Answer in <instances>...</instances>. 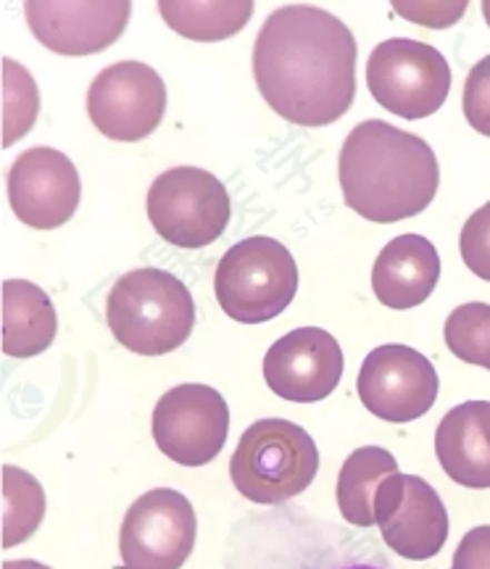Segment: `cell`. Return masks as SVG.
Masks as SVG:
<instances>
[{
    "instance_id": "19",
    "label": "cell",
    "mask_w": 490,
    "mask_h": 569,
    "mask_svg": "<svg viewBox=\"0 0 490 569\" xmlns=\"http://www.w3.org/2000/svg\"><path fill=\"white\" fill-rule=\"evenodd\" d=\"M59 330V317L40 284L30 280L3 282V353L32 359L48 351Z\"/></svg>"
},
{
    "instance_id": "9",
    "label": "cell",
    "mask_w": 490,
    "mask_h": 569,
    "mask_svg": "<svg viewBox=\"0 0 490 569\" xmlns=\"http://www.w3.org/2000/svg\"><path fill=\"white\" fill-rule=\"evenodd\" d=\"M151 427L163 457L182 467H203L222 453L230 432V407L219 390L184 382L159 398Z\"/></svg>"
},
{
    "instance_id": "10",
    "label": "cell",
    "mask_w": 490,
    "mask_h": 569,
    "mask_svg": "<svg viewBox=\"0 0 490 569\" xmlns=\"http://www.w3.org/2000/svg\"><path fill=\"white\" fill-rule=\"evenodd\" d=\"M357 390L369 415L407 425L436 407L440 380L428 356L411 346L388 343L367 353Z\"/></svg>"
},
{
    "instance_id": "5",
    "label": "cell",
    "mask_w": 490,
    "mask_h": 569,
    "mask_svg": "<svg viewBox=\"0 0 490 569\" xmlns=\"http://www.w3.org/2000/svg\"><path fill=\"white\" fill-rule=\"evenodd\" d=\"M217 301L240 325H264L280 317L298 293L293 253L274 238L240 240L217 264Z\"/></svg>"
},
{
    "instance_id": "2",
    "label": "cell",
    "mask_w": 490,
    "mask_h": 569,
    "mask_svg": "<svg viewBox=\"0 0 490 569\" xmlns=\"http://www.w3.org/2000/svg\"><path fill=\"white\" fill-rule=\"evenodd\" d=\"M343 201L359 217L393 224L436 201L440 167L428 140L380 119L348 132L338 161Z\"/></svg>"
},
{
    "instance_id": "3",
    "label": "cell",
    "mask_w": 490,
    "mask_h": 569,
    "mask_svg": "<svg viewBox=\"0 0 490 569\" xmlns=\"http://www.w3.org/2000/svg\"><path fill=\"white\" fill-rule=\"evenodd\" d=\"M106 322L119 346L138 356L177 351L196 327V301L182 280L163 269H132L106 298Z\"/></svg>"
},
{
    "instance_id": "15",
    "label": "cell",
    "mask_w": 490,
    "mask_h": 569,
    "mask_svg": "<svg viewBox=\"0 0 490 569\" xmlns=\"http://www.w3.org/2000/svg\"><path fill=\"white\" fill-rule=\"evenodd\" d=\"M336 496L346 522L357 528H380L403 496L399 461L380 446L357 448L340 467Z\"/></svg>"
},
{
    "instance_id": "7",
    "label": "cell",
    "mask_w": 490,
    "mask_h": 569,
    "mask_svg": "<svg viewBox=\"0 0 490 569\" xmlns=\"http://www.w3.org/2000/svg\"><path fill=\"white\" fill-rule=\"evenodd\" d=\"M146 211L153 230L177 248H203L230 224V193L214 174L198 167H174L148 190Z\"/></svg>"
},
{
    "instance_id": "22",
    "label": "cell",
    "mask_w": 490,
    "mask_h": 569,
    "mask_svg": "<svg viewBox=\"0 0 490 569\" xmlns=\"http://www.w3.org/2000/svg\"><path fill=\"white\" fill-rule=\"evenodd\" d=\"M446 346L467 365L490 369V306L472 301L457 306L446 319Z\"/></svg>"
},
{
    "instance_id": "11",
    "label": "cell",
    "mask_w": 490,
    "mask_h": 569,
    "mask_svg": "<svg viewBox=\"0 0 490 569\" xmlns=\"http://www.w3.org/2000/svg\"><path fill=\"white\" fill-rule=\"evenodd\" d=\"M167 111V84L153 67L119 61L106 67L88 90L90 122L119 142L146 140Z\"/></svg>"
},
{
    "instance_id": "27",
    "label": "cell",
    "mask_w": 490,
    "mask_h": 569,
    "mask_svg": "<svg viewBox=\"0 0 490 569\" xmlns=\"http://www.w3.org/2000/svg\"><path fill=\"white\" fill-rule=\"evenodd\" d=\"M451 569H490V525L472 528L459 540Z\"/></svg>"
},
{
    "instance_id": "8",
    "label": "cell",
    "mask_w": 490,
    "mask_h": 569,
    "mask_svg": "<svg viewBox=\"0 0 490 569\" xmlns=\"http://www.w3.org/2000/svg\"><path fill=\"white\" fill-rule=\"evenodd\" d=\"M193 503L174 488L148 490L127 509L119 530L124 569H180L196 549Z\"/></svg>"
},
{
    "instance_id": "25",
    "label": "cell",
    "mask_w": 490,
    "mask_h": 569,
    "mask_svg": "<svg viewBox=\"0 0 490 569\" xmlns=\"http://www.w3.org/2000/svg\"><path fill=\"white\" fill-rule=\"evenodd\" d=\"M461 109L472 130L490 138V56L474 63L467 74Z\"/></svg>"
},
{
    "instance_id": "4",
    "label": "cell",
    "mask_w": 490,
    "mask_h": 569,
    "mask_svg": "<svg viewBox=\"0 0 490 569\" xmlns=\"http://www.w3.org/2000/svg\"><path fill=\"white\" fill-rule=\"evenodd\" d=\"M319 472L314 438L288 419H259L240 436L230 461L232 486L261 507L301 496Z\"/></svg>"
},
{
    "instance_id": "1",
    "label": "cell",
    "mask_w": 490,
    "mask_h": 569,
    "mask_svg": "<svg viewBox=\"0 0 490 569\" xmlns=\"http://www.w3.org/2000/svg\"><path fill=\"white\" fill-rule=\"evenodd\" d=\"M359 48L336 13L317 6L272 11L253 42L256 88L269 109L298 127H327L357 98Z\"/></svg>"
},
{
    "instance_id": "26",
    "label": "cell",
    "mask_w": 490,
    "mask_h": 569,
    "mask_svg": "<svg viewBox=\"0 0 490 569\" xmlns=\"http://www.w3.org/2000/svg\"><path fill=\"white\" fill-rule=\"evenodd\" d=\"M470 9V0H457V3H443V0H393V11L414 24L430 27V30H443V27L457 24Z\"/></svg>"
},
{
    "instance_id": "17",
    "label": "cell",
    "mask_w": 490,
    "mask_h": 569,
    "mask_svg": "<svg viewBox=\"0 0 490 569\" xmlns=\"http://www.w3.org/2000/svg\"><path fill=\"white\" fill-rule=\"evenodd\" d=\"M380 530L399 557L424 561L438 557L449 540V511L428 480L403 475L401 501L380 525Z\"/></svg>"
},
{
    "instance_id": "13",
    "label": "cell",
    "mask_w": 490,
    "mask_h": 569,
    "mask_svg": "<svg viewBox=\"0 0 490 569\" xmlns=\"http://www.w3.org/2000/svg\"><path fill=\"white\" fill-rule=\"evenodd\" d=\"M130 0H27L24 17L34 38L61 56H92L122 38Z\"/></svg>"
},
{
    "instance_id": "12",
    "label": "cell",
    "mask_w": 490,
    "mask_h": 569,
    "mask_svg": "<svg viewBox=\"0 0 490 569\" xmlns=\"http://www.w3.org/2000/svg\"><path fill=\"white\" fill-rule=\"evenodd\" d=\"M82 182L69 156L48 146L30 148L9 169V203L21 224L59 230L74 217Z\"/></svg>"
},
{
    "instance_id": "21",
    "label": "cell",
    "mask_w": 490,
    "mask_h": 569,
    "mask_svg": "<svg viewBox=\"0 0 490 569\" xmlns=\"http://www.w3.org/2000/svg\"><path fill=\"white\" fill-rule=\"evenodd\" d=\"M46 517V493L42 486L24 469L3 467V546L13 549L24 543L40 528Z\"/></svg>"
},
{
    "instance_id": "16",
    "label": "cell",
    "mask_w": 490,
    "mask_h": 569,
    "mask_svg": "<svg viewBox=\"0 0 490 569\" xmlns=\"http://www.w3.org/2000/svg\"><path fill=\"white\" fill-rule=\"evenodd\" d=\"M440 280V256L422 234H399L372 267V290L388 309L407 311L424 303Z\"/></svg>"
},
{
    "instance_id": "20",
    "label": "cell",
    "mask_w": 490,
    "mask_h": 569,
    "mask_svg": "<svg viewBox=\"0 0 490 569\" xmlns=\"http://www.w3.org/2000/svg\"><path fill=\"white\" fill-rule=\"evenodd\" d=\"M159 13L182 38L217 42L246 30L253 0H159Z\"/></svg>"
},
{
    "instance_id": "29",
    "label": "cell",
    "mask_w": 490,
    "mask_h": 569,
    "mask_svg": "<svg viewBox=\"0 0 490 569\" xmlns=\"http://www.w3.org/2000/svg\"><path fill=\"white\" fill-rule=\"evenodd\" d=\"M482 17H486V21H488V27H490V0H482Z\"/></svg>"
},
{
    "instance_id": "30",
    "label": "cell",
    "mask_w": 490,
    "mask_h": 569,
    "mask_svg": "<svg viewBox=\"0 0 490 569\" xmlns=\"http://www.w3.org/2000/svg\"><path fill=\"white\" fill-rule=\"evenodd\" d=\"M346 569H378V567H367V565H357V567H346Z\"/></svg>"
},
{
    "instance_id": "6",
    "label": "cell",
    "mask_w": 490,
    "mask_h": 569,
    "mask_svg": "<svg viewBox=\"0 0 490 569\" xmlns=\"http://www.w3.org/2000/svg\"><path fill=\"white\" fill-rule=\"evenodd\" d=\"M367 88L382 109L414 122L449 101L451 67L428 42L390 38L369 56Z\"/></svg>"
},
{
    "instance_id": "28",
    "label": "cell",
    "mask_w": 490,
    "mask_h": 569,
    "mask_svg": "<svg viewBox=\"0 0 490 569\" xmlns=\"http://www.w3.org/2000/svg\"><path fill=\"white\" fill-rule=\"evenodd\" d=\"M3 569H51L48 565H40L34 559H19V561H6Z\"/></svg>"
},
{
    "instance_id": "23",
    "label": "cell",
    "mask_w": 490,
    "mask_h": 569,
    "mask_svg": "<svg viewBox=\"0 0 490 569\" xmlns=\"http://www.w3.org/2000/svg\"><path fill=\"white\" fill-rule=\"evenodd\" d=\"M3 146L9 148L32 130L34 119L40 113V96L30 71L19 67L13 59H3Z\"/></svg>"
},
{
    "instance_id": "18",
    "label": "cell",
    "mask_w": 490,
    "mask_h": 569,
    "mask_svg": "<svg viewBox=\"0 0 490 569\" xmlns=\"http://www.w3.org/2000/svg\"><path fill=\"white\" fill-rule=\"evenodd\" d=\"M440 467L461 488H490V401H464L436 430Z\"/></svg>"
},
{
    "instance_id": "24",
    "label": "cell",
    "mask_w": 490,
    "mask_h": 569,
    "mask_svg": "<svg viewBox=\"0 0 490 569\" xmlns=\"http://www.w3.org/2000/svg\"><path fill=\"white\" fill-rule=\"evenodd\" d=\"M459 251L467 269L490 282V201L464 222V230L459 234Z\"/></svg>"
},
{
    "instance_id": "14",
    "label": "cell",
    "mask_w": 490,
    "mask_h": 569,
    "mask_svg": "<svg viewBox=\"0 0 490 569\" xmlns=\"http://www.w3.org/2000/svg\"><path fill=\"white\" fill-rule=\"evenodd\" d=\"M346 359L338 338L319 327H298L264 356V380L274 396L293 403L324 401L343 377Z\"/></svg>"
}]
</instances>
